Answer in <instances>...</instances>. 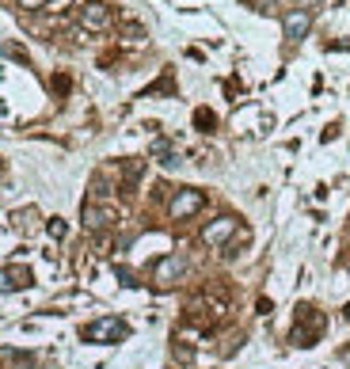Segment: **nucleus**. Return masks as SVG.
Instances as JSON below:
<instances>
[{"label": "nucleus", "instance_id": "obj_5", "mask_svg": "<svg viewBox=\"0 0 350 369\" xmlns=\"http://www.w3.org/2000/svg\"><path fill=\"white\" fill-rule=\"evenodd\" d=\"M308 27H312V12L308 8H293V12H286V19H282V31H286L289 42H301L308 35Z\"/></svg>", "mask_w": 350, "mask_h": 369}, {"label": "nucleus", "instance_id": "obj_13", "mask_svg": "<svg viewBox=\"0 0 350 369\" xmlns=\"http://www.w3.org/2000/svg\"><path fill=\"white\" fill-rule=\"evenodd\" d=\"M0 290H12V278H8V270H0Z\"/></svg>", "mask_w": 350, "mask_h": 369}, {"label": "nucleus", "instance_id": "obj_10", "mask_svg": "<svg viewBox=\"0 0 350 369\" xmlns=\"http://www.w3.org/2000/svg\"><path fill=\"white\" fill-rule=\"evenodd\" d=\"M172 354L179 358V362H194V347H186V343H175Z\"/></svg>", "mask_w": 350, "mask_h": 369}, {"label": "nucleus", "instance_id": "obj_9", "mask_svg": "<svg viewBox=\"0 0 350 369\" xmlns=\"http://www.w3.org/2000/svg\"><path fill=\"white\" fill-rule=\"evenodd\" d=\"M194 122H198L202 130H214V126H217V118H214V110H206V107H202L198 115H194Z\"/></svg>", "mask_w": 350, "mask_h": 369}, {"label": "nucleus", "instance_id": "obj_1", "mask_svg": "<svg viewBox=\"0 0 350 369\" xmlns=\"http://www.w3.org/2000/svg\"><path fill=\"white\" fill-rule=\"evenodd\" d=\"M129 335L126 320L118 316H103V320H92V324L84 327V339L88 343H122Z\"/></svg>", "mask_w": 350, "mask_h": 369}, {"label": "nucleus", "instance_id": "obj_7", "mask_svg": "<svg viewBox=\"0 0 350 369\" xmlns=\"http://www.w3.org/2000/svg\"><path fill=\"white\" fill-rule=\"evenodd\" d=\"M111 221H115V210H103V206H92V202L84 206V224H88V229H92V232L107 229Z\"/></svg>", "mask_w": 350, "mask_h": 369}, {"label": "nucleus", "instance_id": "obj_12", "mask_svg": "<svg viewBox=\"0 0 350 369\" xmlns=\"http://www.w3.org/2000/svg\"><path fill=\"white\" fill-rule=\"evenodd\" d=\"M42 4H50V0H19V8H27V12L31 8H42Z\"/></svg>", "mask_w": 350, "mask_h": 369}, {"label": "nucleus", "instance_id": "obj_3", "mask_svg": "<svg viewBox=\"0 0 350 369\" xmlns=\"http://www.w3.org/2000/svg\"><path fill=\"white\" fill-rule=\"evenodd\" d=\"M236 229H240V221H236V218H217V221H209L206 229H202V244L225 247V244L236 236Z\"/></svg>", "mask_w": 350, "mask_h": 369}, {"label": "nucleus", "instance_id": "obj_8", "mask_svg": "<svg viewBox=\"0 0 350 369\" xmlns=\"http://www.w3.org/2000/svg\"><path fill=\"white\" fill-rule=\"evenodd\" d=\"M8 278H12V290L31 286V270H27V267H12V270H8Z\"/></svg>", "mask_w": 350, "mask_h": 369}, {"label": "nucleus", "instance_id": "obj_4", "mask_svg": "<svg viewBox=\"0 0 350 369\" xmlns=\"http://www.w3.org/2000/svg\"><path fill=\"white\" fill-rule=\"evenodd\" d=\"M202 206H206V195H202V190H179L172 202H168V213H172L175 221H183V218H194Z\"/></svg>", "mask_w": 350, "mask_h": 369}, {"label": "nucleus", "instance_id": "obj_11", "mask_svg": "<svg viewBox=\"0 0 350 369\" xmlns=\"http://www.w3.org/2000/svg\"><path fill=\"white\" fill-rule=\"evenodd\" d=\"M46 229H50V236H58V240H61L65 232H69V224H65L61 218H50V224H46Z\"/></svg>", "mask_w": 350, "mask_h": 369}, {"label": "nucleus", "instance_id": "obj_6", "mask_svg": "<svg viewBox=\"0 0 350 369\" xmlns=\"http://www.w3.org/2000/svg\"><path fill=\"white\" fill-rule=\"evenodd\" d=\"M80 23H84L88 31H107L111 27V8L100 4V0H88V4L80 8Z\"/></svg>", "mask_w": 350, "mask_h": 369}, {"label": "nucleus", "instance_id": "obj_2", "mask_svg": "<svg viewBox=\"0 0 350 369\" xmlns=\"http://www.w3.org/2000/svg\"><path fill=\"white\" fill-rule=\"evenodd\" d=\"M183 274H186V259H183V255H164V259L152 263V282H157L160 290L183 282Z\"/></svg>", "mask_w": 350, "mask_h": 369}]
</instances>
